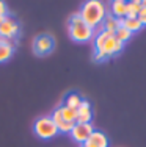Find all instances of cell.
<instances>
[{
	"instance_id": "cell-1",
	"label": "cell",
	"mask_w": 146,
	"mask_h": 147,
	"mask_svg": "<svg viewBox=\"0 0 146 147\" xmlns=\"http://www.w3.org/2000/svg\"><path fill=\"white\" fill-rule=\"evenodd\" d=\"M79 16L82 17V20L90 25L91 28H96L97 25L102 24V20L107 16V9L105 5L99 0H88V2H83L79 9Z\"/></svg>"
},
{
	"instance_id": "cell-2",
	"label": "cell",
	"mask_w": 146,
	"mask_h": 147,
	"mask_svg": "<svg viewBox=\"0 0 146 147\" xmlns=\"http://www.w3.org/2000/svg\"><path fill=\"white\" fill-rule=\"evenodd\" d=\"M68 33L69 38L75 42H88L90 39L94 38V28L86 25L79 16V13L71 14L68 19Z\"/></svg>"
},
{
	"instance_id": "cell-3",
	"label": "cell",
	"mask_w": 146,
	"mask_h": 147,
	"mask_svg": "<svg viewBox=\"0 0 146 147\" xmlns=\"http://www.w3.org/2000/svg\"><path fill=\"white\" fill-rule=\"evenodd\" d=\"M33 133L41 139H52L58 135V127L50 119V116H41L35 121L33 124Z\"/></svg>"
},
{
	"instance_id": "cell-4",
	"label": "cell",
	"mask_w": 146,
	"mask_h": 147,
	"mask_svg": "<svg viewBox=\"0 0 146 147\" xmlns=\"http://www.w3.org/2000/svg\"><path fill=\"white\" fill-rule=\"evenodd\" d=\"M33 53L38 57H46V55L52 53L55 49V38L49 33H41L38 36H35L32 42Z\"/></svg>"
},
{
	"instance_id": "cell-5",
	"label": "cell",
	"mask_w": 146,
	"mask_h": 147,
	"mask_svg": "<svg viewBox=\"0 0 146 147\" xmlns=\"http://www.w3.org/2000/svg\"><path fill=\"white\" fill-rule=\"evenodd\" d=\"M94 131V127L93 124H75L74 128L71 130V138L74 139L79 144H83V142L88 141V138L91 136V133Z\"/></svg>"
},
{
	"instance_id": "cell-6",
	"label": "cell",
	"mask_w": 146,
	"mask_h": 147,
	"mask_svg": "<svg viewBox=\"0 0 146 147\" xmlns=\"http://www.w3.org/2000/svg\"><path fill=\"white\" fill-rule=\"evenodd\" d=\"M20 25L17 20H14L11 16H8L5 19V22L0 25V36L6 38V39H16L19 36Z\"/></svg>"
},
{
	"instance_id": "cell-7",
	"label": "cell",
	"mask_w": 146,
	"mask_h": 147,
	"mask_svg": "<svg viewBox=\"0 0 146 147\" xmlns=\"http://www.w3.org/2000/svg\"><path fill=\"white\" fill-rule=\"evenodd\" d=\"M123 47H124V42H121V41L118 39L116 36H115V33H113L112 36L107 39V42L104 44V49H102V50L105 52L107 58H112V57H115V55L121 53Z\"/></svg>"
},
{
	"instance_id": "cell-8",
	"label": "cell",
	"mask_w": 146,
	"mask_h": 147,
	"mask_svg": "<svg viewBox=\"0 0 146 147\" xmlns=\"http://www.w3.org/2000/svg\"><path fill=\"white\" fill-rule=\"evenodd\" d=\"M91 119H93L91 103L83 99L82 105L77 108V121H75V124H91Z\"/></svg>"
},
{
	"instance_id": "cell-9",
	"label": "cell",
	"mask_w": 146,
	"mask_h": 147,
	"mask_svg": "<svg viewBox=\"0 0 146 147\" xmlns=\"http://www.w3.org/2000/svg\"><path fill=\"white\" fill-rule=\"evenodd\" d=\"M118 25L124 27V28L129 30L130 33L140 31L143 28V25H141V22L138 20V17H123V19H118Z\"/></svg>"
},
{
	"instance_id": "cell-10",
	"label": "cell",
	"mask_w": 146,
	"mask_h": 147,
	"mask_svg": "<svg viewBox=\"0 0 146 147\" xmlns=\"http://www.w3.org/2000/svg\"><path fill=\"white\" fill-rule=\"evenodd\" d=\"M82 102H83V97L80 96V94L75 92V91H71V92H68L65 96L63 105L68 107V108H71V110H77V108L82 105Z\"/></svg>"
},
{
	"instance_id": "cell-11",
	"label": "cell",
	"mask_w": 146,
	"mask_h": 147,
	"mask_svg": "<svg viewBox=\"0 0 146 147\" xmlns=\"http://www.w3.org/2000/svg\"><path fill=\"white\" fill-rule=\"evenodd\" d=\"M126 3L127 2H124V0H113L110 3L109 14H112L115 19H123V17H126Z\"/></svg>"
},
{
	"instance_id": "cell-12",
	"label": "cell",
	"mask_w": 146,
	"mask_h": 147,
	"mask_svg": "<svg viewBox=\"0 0 146 147\" xmlns=\"http://www.w3.org/2000/svg\"><path fill=\"white\" fill-rule=\"evenodd\" d=\"M88 142L94 147H109V138L104 131L94 130L91 133V136L88 138Z\"/></svg>"
},
{
	"instance_id": "cell-13",
	"label": "cell",
	"mask_w": 146,
	"mask_h": 147,
	"mask_svg": "<svg viewBox=\"0 0 146 147\" xmlns=\"http://www.w3.org/2000/svg\"><path fill=\"white\" fill-rule=\"evenodd\" d=\"M112 34H113L112 31H105V30H101L99 33H96L94 38H93V47H94V52L102 50L104 44L107 42V39H109Z\"/></svg>"
},
{
	"instance_id": "cell-14",
	"label": "cell",
	"mask_w": 146,
	"mask_h": 147,
	"mask_svg": "<svg viewBox=\"0 0 146 147\" xmlns=\"http://www.w3.org/2000/svg\"><path fill=\"white\" fill-rule=\"evenodd\" d=\"M140 9H141V2L140 0L127 2L126 3V17H137Z\"/></svg>"
},
{
	"instance_id": "cell-15",
	"label": "cell",
	"mask_w": 146,
	"mask_h": 147,
	"mask_svg": "<svg viewBox=\"0 0 146 147\" xmlns=\"http://www.w3.org/2000/svg\"><path fill=\"white\" fill-rule=\"evenodd\" d=\"M58 110H60V114H61V117H63V121H66V122H75L77 121V110H71V108L65 107V105L58 107Z\"/></svg>"
},
{
	"instance_id": "cell-16",
	"label": "cell",
	"mask_w": 146,
	"mask_h": 147,
	"mask_svg": "<svg viewBox=\"0 0 146 147\" xmlns=\"http://www.w3.org/2000/svg\"><path fill=\"white\" fill-rule=\"evenodd\" d=\"M102 27L104 28L102 30H105V31H112V33H115V30L118 28V19H115V17L112 14H109L107 13V16H105V19L102 20Z\"/></svg>"
},
{
	"instance_id": "cell-17",
	"label": "cell",
	"mask_w": 146,
	"mask_h": 147,
	"mask_svg": "<svg viewBox=\"0 0 146 147\" xmlns=\"http://www.w3.org/2000/svg\"><path fill=\"white\" fill-rule=\"evenodd\" d=\"M115 36H116L121 42H126V41H129L132 38V33L129 30H126L124 27H118V28L115 30Z\"/></svg>"
},
{
	"instance_id": "cell-18",
	"label": "cell",
	"mask_w": 146,
	"mask_h": 147,
	"mask_svg": "<svg viewBox=\"0 0 146 147\" xmlns=\"http://www.w3.org/2000/svg\"><path fill=\"white\" fill-rule=\"evenodd\" d=\"M13 52H14V49H13V47H8V45H0V63L8 61V59L13 57Z\"/></svg>"
},
{
	"instance_id": "cell-19",
	"label": "cell",
	"mask_w": 146,
	"mask_h": 147,
	"mask_svg": "<svg viewBox=\"0 0 146 147\" xmlns=\"http://www.w3.org/2000/svg\"><path fill=\"white\" fill-rule=\"evenodd\" d=\"M74 125H75V122H66V121H63L60 125H58V131H60V133H71V130L74 128Z\"/></svg>"
},
{
	"instance_id": "cell-20",
	"label": "cell",
	"mask_w": 146,
	"mask_h": 147,
	"mask_svg": "<svg viewBox=\"0 0 146 147\" xmlns=\"http://www.w3.org/2000/svg\"><path fill=\"white\" fill-rule=\"evenodd\" d=\"M93 58H94V61H105V59H109L107 58V55H105V52L104 50H99V52H93Z\"/></svg>"
},
{
	"instance_id": "cell-21",
	"label": "cell",
	"mask_w": 146,
	"mask_h": 147,
	"mask_svg": "<svg viewBox=\"0 0 146 147\" xmlns=\"http://www.w3.org/2000/svg\"><path fill=\"white\" fill-rule=\"evenodd\" d=\"M138 20L141 22V25L146 27V6H141V9L138 11Z\"/></svg>"
},
{
	"instance_id": "cell-22",
	"label": "cell",
	"mask_w": 146,
	"mask_h": 147,
	"mask_svg": "<svg viewBox=\"0 0 146 147\" xmlns=\"http://www.w3.org/2000/svg\"><path fill=\"white\" fill-rule=\"evenodd\" d=\"M0 16H5V17H8V16H10L8 6H6V3H5V2H2V0H0Z\"/></svg>"
},
{
	"instance_id": "cell-23",
	"label": "cell",
	"mask_w": 146,
	"mask_h": 147,
	"mask_svg": "<svg viewBox=\"0 0 146 147\" xmlns=\"http://www.w3.org/2000/svg\"><path fill=\"white\" fill-rule=\"evenodd\" d=\"M0 45H8V47L14 49V39H6V38L0 36Z\"/></svg>"
},
{
	"instance_id": "cell-24",
	"label": "cell",
	"mask_w": 146,
	"mask_h": 147,
	"mask_svg": "<svg viewBox=\"0 0 146 147\" xmlns=\"http://www.w3.org/2000/svg\"><path fill=\"white\" fill-rule=\"evenodd\" d=\"M5 19H6V17H5V16H0V25H2V24H3V22H5Z\"/></svg>"
},
{
	"instance_id": "cell-25",
	"label": "cell",
	"mask_w": 146,
	"mask_h": 147,
	"mask_svg": "<svg viewBox=\"0 0 146 147\" xmlns=\"http://www.w3.org/2000/svg\"><path fill=\"white\" fill-rule=\"evenodd\" d=\"M141 6H146V0H143V2H141Z\"/></svg>"
}]
</instances>
